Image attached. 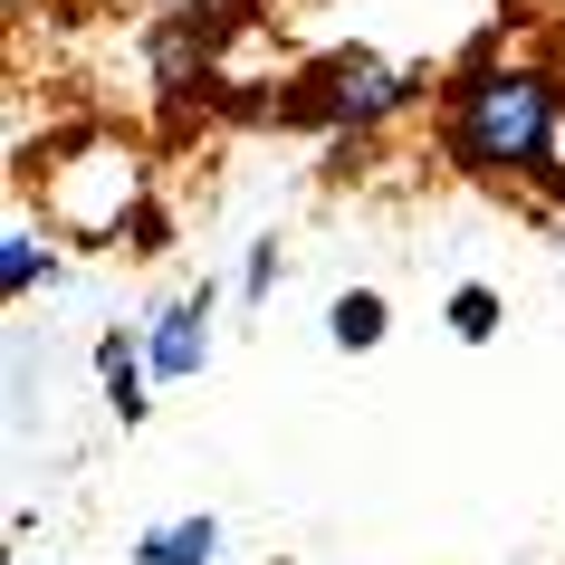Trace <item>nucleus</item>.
<instances>
[{"label": "nucleus", "mask_w": 565, "mask_h": 565, "mask_svg": "<svg viewBox=\"0 0 565 565\" xmlns=\"http://www.w3.org/2000/svg\"><path fill=\"white\" fill-rule=\"evenodd\" d=\"M565 125V87L527 58H470L441 87V153L479 182H536Z\"/></svg>", "instance_id": "nucleus-1"}, {"label": "nucleus", "mask_w": 565, "mask_h": 565, "mask_svg": "<svg viewBox=\"0 0 565 565\" xmlns=\"http://www.w3.org/2000/svg\"><path fill=\"white\" fill-rule=\"evenodd\" d=\"M413 96H422V67H393V58H374V49H335V58L298 67V87L278 96L268 116L317 125V135H374V125H393Z\"/></svg>", "instance_id": "nucleus-2"}, {"label": "nucleus", "mask_w": 565, "mask_h": 565, "mask_svg": "<svg viewBox=\"0 0 565 565\" xmlns=\"http://www.w3.org/2000/svg\"><path fill=\"white\" fill-rule=\"evenodd\" d=\"M239 20H249L239 0H192V10H173V20L153 30V77H163L173 96H182V87H211V77H221V49H231Z\"/></svg>", "instance_id": "nucleus-3"}, {"label": "nucleus", "mask_w": 565, "mask_h": 565, "mask_svg": "<svg viewBox=\"0 0 565 565\" xmlns=\"http://www.w3.org/2000/svg\"><path fill=\"white\" fill-rule=\"evenodd\" d=\"M211 298H173L163 317H153V335H145V355H153V384H192L202 374V355H211V317H202Z\"/></svg>", "instance_id": "nucleus-4"}, {"label": "nucleus", "mask_w": 565, "mask_h": 565, "mask_svg": "<svg viewBox=\"0 0 565 565\" xmlns=\"http://www.w3.org/2000/svg\"><path fill=\"white\" fill-rule=\"evenodd\" d=\"M96 374H106V393H116V422H145L153 355H135V335H96Z\"/></svg>", "instance_id": "nucleus-5"}, {"label": "nucleus", "mask_w": 565, "mask_h": 565, "mask_svg": "<svg viewBox=\"0 0 565 565\" xmlns=\"http://www.w3.org/2000/svg\"><path fill=\"white\" fill-rule=\"evenodd\" d=\"M211 518H163V527L135 536V565H211Z\"/></svg>", "instance_id": "nucleus-6"}, {"label": "nucleus", "mask_w": 565, "mask_h": 565, "mask_svg": "<svg viewBox=\"0 0 565 565\" xmlns=\"http://www.w3.org/2000/svg\"><path fill=\"white\" fill-rule=\"evenodd\" d=\"M384 298H374V288H345V298H335V317H327V335L335 345H345V355H374V345H384Z\"/></svg>", "instance_id": "nucleus-7"}, {"label": "nucleus", "mask_w": 565, "mask_h": 565, "mask_svg": "<svg viewBox=\"0 0 565 565\" xmlns=\"http://www.w3.org/2000/svg\"><path fill=\"white\" fill-rule=\"evenodd\" d=\"M49 278H58V259H49L30 231H0V288H10V298H30V288H49Z\"/></svg>", "instance_id": "nucleus-8"}, {"label": "nucleus", "mask_w": 565, "mask_h": 565, "mask_svg": "<svg viewBox=\"0 0 565 565\" xmlns=\"http://www.w3.org/2000/svg\"><path fill=\"white\" fill-rule=\"evenodd\" d=\"M450 335H460V345H489V335H499V288H460V298H450Z\"/></svg>", "instance_id": "nucleus-9"}, {"label": "nucleus", "mask_w": 565, "mask_h": 565, "mask_svg": "<svg viewBox=\"0 0 565 565\" xmlns=\"http://www.w3.org/2000/svg\"><path fill=\"white\" fill-rule=\"evenodd\" d=\"M239 288H249V298H268V288H278V239H259V249H249V268H239Z\"/></svg>", "instance_id": "nucleus-10"}, {"label": "nucleus", "mask_w": 565, "mask_h": 565, "mask_svg": "<svg viewBox=\"0 0 565 565\" xmlns=\"http://www.w3.org/2000/svg\"><path fill=\"white\" fill-rule=\"evenodd\" d=\"M536 192H565V125H556V153H546V173H536Z\"/></svg>", "instance_id": "nucleus-11"}]
</instances>
